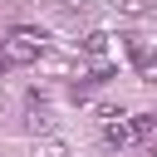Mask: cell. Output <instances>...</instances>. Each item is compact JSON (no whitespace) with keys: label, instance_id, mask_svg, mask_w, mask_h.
<instances>
[{"label":"cell","instance_id":"cell-3","mask_svg":"<svg viewBox=\"0 0 157 157\" xmlns=\"http://www.w3.org/2000/svg\"><path fill=\"white\" fill-rule=\"evenodd\" d=\"M103 142H108V147H128V142H132L128 123H108V128H103Z\"/></svg>","mask_w":157,"mask_h":157},{"label":"cell","instance_id":"cell-9","mask_svg":"<svg viewBox=\"0 0 157 157\" xmlns=\"http://www.w3.org/2000/svg\"><path fill=\"white\" fill-rule=\"evenodd\" d=\"M5 69H10V64H5V54H0V74H5Z\"/></svg>","mask_w":157,"mask_h":157},{"label":"cell","instance_id":"cell-4","mask_svg":"<svg viewBox=\"0 0 157 157\" xmlns=\"http://www.w3.org/2000/svg\"><path fill=\"white\" fill-rule=\"evenodd\" d=\"M128 132H132V137H152V132H157V113H137V118L128 123Z\"/></svg>","mask_w":157,"mask_h":157},{"label":"cell","instance_id":"cell-8","mask_svg":"<svg viewBox=\"0 0 157 157\" xmlns=\"http://www.w3.org/2000/svg\"><path fill=\"white\" fill-rule=\"evenodd\" d=\"M39 157H69V142H44Z\"/></svg>","mask_w":157,"mask_h":157},{"label":"cell","instance_id":"cell-1","mask_svg":"<svg viewBox=\"0 0 157 157\" xmlns=\"http://www.w3.org/2000/svg\"><path fill=\"white\" fill-rule=\"evenodd\" d=\"M39 49H44V34H39V29H10V34H5V44H0L5 64H34V59H39Z\"/></svg>","mask_w":157,"mask_h":157},{"label":"cell","instance_id":"cell-6","mask_svg":"<svg viewBox=\"0 0 157 157\" xmlns=\"http://www.w3.org/2000/svg\"><path fill=\"white\" fill-rule=\"evenodd\" d=\"M137 64H142V78H147V83H157V54H152V49H147V54H142V59H137Z\"/></svg>","mask_w":157,"mask_h":157},{"label":"cell","instance_id":"cell-5","mask_svg":"<svg viewBox=\"0 0 157 157\" xmlns=\"http://www.w3.org/2000/svg\"><path fill=\"white\" fill-rule=\"evenodd\" d=\"M83 49H88V54H103V49H108V34H103V29H88V34H83Z\"/></svg>","mask_w":157,"mask_h":157},{"label":"cell","instance_id":"cell-2","mask_svg":"<svg viewBox=\"0 0 157 157\" xmlns=\"http://www.w3.org/2000/svg\"><path fill=\"white\" fill-rule=\"evenodd\" d=\"M118 15H128V20H147V15H157V5H152V0H118Z\"/></svg>","mask_w":157,"mask_h":157},{"label":"cell","instance_id":"cell-7","mask_svg":"<svg viewBox=\"0 0 157 157\" xmlns=\"http://www.w3.org/2000/svg\"><path fill=\"white\" fill-rule=\"evenodd\" d=\"M88 78H93V83H108V78H113V64H108V59H98V64H93V74H88Z\"/></svg>","mask_w":157,"mask_h":157}]
</instances>
